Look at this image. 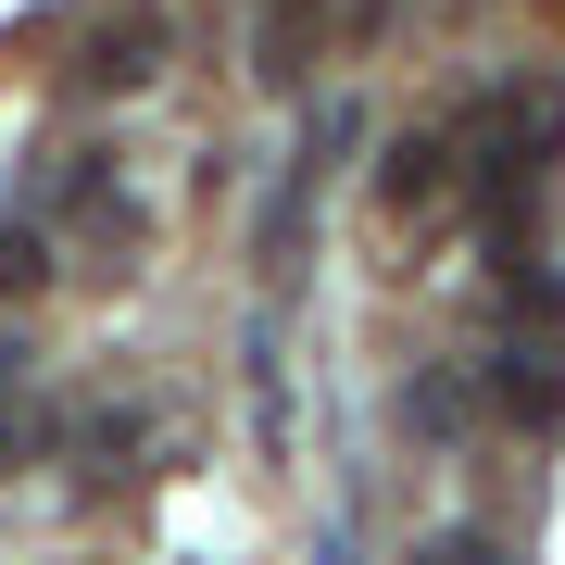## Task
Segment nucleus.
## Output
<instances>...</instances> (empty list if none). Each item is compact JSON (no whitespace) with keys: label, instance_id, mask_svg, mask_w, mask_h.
Instances as JSON below:
<instances>
[{"label":"nucleus","instance_id":"5","mask_svg":"<svg viewBox=\"0 0 565 565\" xmlns=\"http://www.w3.org/2000/svg\"><path fill=\"white\" fill-rule=\"evenodd\" d=\"M415 565H503V553H490L478 527H440V541H415Z\"/></svg>","mask_w":565,"mask_h":565},{"label":"nucleus","instance_id":"4","mask_svg":"<svg viewBox=\"0 0 565 565\" xmlns=\"http://www.w3.org/2000/svg\"><path fill=\"white\" fill-rule=\"evenodd\" d=\"M39 277H51V252L25 239V226H0V302H25V289H39Z\"/></svg>","mask_w":565,"mask_h":565},{"label":"nucleus","instance_id":"1","mask_svg":"<svg viewBox=\"0 0 565 565\" xmlns=\"http://www.w3.org/2000/svg\"><path fill=\"white\" fill-rule=\"evenodd\" d=\"M151 51H163V25H151V13L102 25V39H88V88H151V76H163Z\"/></svg>","mask_w":565,"mask_h":565},{"label":"nucleus","instance_id":"2","mask_svg":"<svg viewBox=\"0 0 565 565\" xmlns=\"http://www.w3.org/2000/svg\"><path fill=\"white\" fill-rule=\"evenodd\" d=\"M302 51H315V0H264V88H302Z\"/></svg>","mask_w":565,"mask_h":565},{"label":"nucleus","instance_id":"3","mask_svg":"<svg viewBox=\"0 0 565 565\" xmlns=\"http://www.w3.org/2000/svg\"><path fill=\"white\" fill-rule=\"evenodd\" d=\"M440 189H452V139H403V151H390V202H440Z\"/></svg>","mask_w":565,"mask_h":565},{"label":"nucleus","instance_id":"6","mask_svg":"<svg viewBox=\"0 0 565 565\" xmlns=\"http://www.w3.org/2000/svg\"><path fill=\"white\" fill-rule=\"evenodd\" d=\"M13 364H25V352H13V340H0V390H13Z\"/></svg>","mask_w":565,"mask_h":565}]
</instances>
